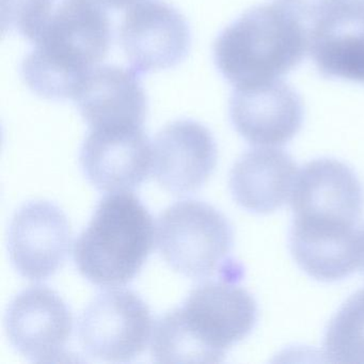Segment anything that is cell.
Masks as SVG:
<instances>
[{
	"label": "cell",
	"mask_w": 364,
	"mask_h": 364,
	"mask_svg": "<svg viewBox=\"0 0 364 364\" xmlns=\"http://www.w3.org/2000/svg\"><path fill=\"white\" fill-rule=\"evenodd\" d=\"M156 242L172 269L201 280L213 276L227 259L233 233L229 221L216 208L187 200L159 215Z\"/></svg>",
	"instance_id": "cell-5"
},
{
	"label": "cell",
	"mask_w": 364,
	"mask_h": 364,
	"mask_svg": "<svg viewBox=\"0 0 364 364\" xmlns=\"http://www.w3.org/2000/svg\"><path fill=\"white\" fill-rule=\"evenodd\" d=\"M120 42L136 73L169 69L187 54L191 35L184 16L171 6L144 1L129 8L120 26Z\"/></svg>",
	"instance_id": "cell-8"
},
{
	"label": "cell",
	"mask_w": 364,
	"mask_h": 364,
	"mask_svg": "<svg viewBox=\"0 0 364 364\" xmlns=\"http://www.w3.org/2000/svg\"><path fill=\"white\" fill-rule=\"evenodd\" d=\"M257 315V304L246 289L227 281L203 283L191 291L183 308L157 321V351L168 363H218L250 333Z\"/></svg>",
	"instance_id": "cell-2"
},
{
	"label": "cell",
	"mask_w": 364,
	"mask_h": 364,
	"mask_svg": "<svg viewBox=\"0 0 364 364\" xmlns=\"http://www.w3.org/2000/svg\"><path fill=\"white\" fill-rule=\"evenodd\" d=\"M72 230L65 213L48 201L25 204L12 219L9 252L24 278L46 280L67 259Z\"/></svg>",
	"instance_id": "cell-9"
},
{
	"label": "cell",
	"mask_w": 364,
	"mask_h": 364,
	"mask_svg": "<svg viewBox=\"0 0 364 364\" xmlns=\"http://www.w3.org/2000/svg\"><path fill=\"white\" fill-rule=\"evenodd\" d=\"M230 112L238 133L262 146L287 144L299 132L304 119L299 95L279 80L236 88Z\"/></svg>",
	"instance_id": "cell-13"
},
{
	"label": "cell",
	"mask_w": 364,
	"mask_h": 364,
	"mask_svg": "<svg viewBox=\"0 0 364 364\" xmlns=\"http://www.w3.org/2000/svg\"><path fill=\"white\" fill-rule=\"evenodd\" d=\"M152 329L148 304L129 289H114L85 309L78 336L85 353L95 359L127 362L146 350Z\"/></svg>",
	"instance_id": "cell-6"
},
{
	"label": "cell",
	"mask_w": 364,
	"mask_h": 364,
	"mask_svg": "<svg viewBox=\"0 0 364 364\" xmlns=\"http://www.w3.org/2000/svg\"><path fill=\"white\" fill-rule=\"evenodd\" d=\"M154 235L152 216L134 193L107 196L74 245L76 266L93 284L122 287L152 252Z\"/></svg>",
	"instance_id": "cell-4"
},
{
	"label": "cell",
	"mask_w": 364,
	"mask_h": 364,
	"mask_svg": "<svg viewBox=\"0 0 364 364\" xmlns=\"http://www.w3.org/2000/svg\"><path fill=\"white\" fill-rule=\"evenodd\" d=\"M103 6L106 7L114 8V9H125V8H131L138 4L148 1V0H97Z\"/></svg>",
	"instance_id": "cell-20"
},
{
	"label": "cell",
	"mask_w": 364,
	"mask_h": 364,
	"mask_svg": "<svg viewBox=\"0 0 364 364\" xmlns=\"http://www.w3.org/2000/svg\"><path fill=\"white\" fill-rule=\"evenodd\" d=\"M296 16L306 20H317L343 0H280Z\"/></svg>",
	"instance_id": "cell-19"
},
{
	"label": "cell",
	"mask_w": 364,
	"mask_h": 364,
	"mask_svg": "<svg viewBox=\"0 0 364 364\" xmlns=\"http://www.w3.org/2000/svg\"><path fill=\"white\" fill-rule=\"evenodd\" d=\"M74 101L90 129L142 127L146 119V93L137 73L114 65L89 72Z\"/></svg>",
	"instance_id": "cell-15"
},
{
	"label": "cell",
	"mask_w": 364,
	"mask_h": 364,
	"mask_svg": "<svg viewBox=\"0 0 364 364\" xmlns=\"http://www.w3.org/2000/svg\"><path fill=\"white\" fill-rule=\"evenodd\" d=\"M291 249L298 265L325 282L341 280L360 267L358 230L294 221Z\"/></svg>",
	"instance_id": "cell-17"
},
{
	"label": "cell",
	"mask_w": 364,
	"mask_h": 364,
	"mask_svg": "<svg viewBox=\"0 0 364 364\" xmlns=\"http://www.w3.org/2000/svg\"><path fill=\"white\" fill-rule=\"evenodd\" d=\"M323 351L333 363L364 364V289L350 296L332 318Z\"/></svg>",
	"instance_id": "cell-18"
},
{
	"label": "cell",
	"mask_w": 364,
	"mask_h": 364,
	"mask_svg": "<svg viewBox=\"0 0 364 364\" xmlns=\"http://www.w3.org/2000/svg\"><path fill=\"white\" fill-rule=\"evenodd\" d=\"M308 37L299 16L280 4L249 10L215 42V60L235 88L276 80L297 67Z\"/></svg>",
	"instance_id": "cell-3"
},
{
	"label": "cell",
	"mask_w": 364,
	"mask_h": 364,
	"mask_svg": "<svg viewBox=\"0 0 364 364\" xmlns=\"http://www.w3.org/2000/svg\"><path fill=\"white\" fill-rule=\"evenodd\" d=\"M361 183L350 168L334 159L306 164L291 195L295 220L355 227L363 210Z\"/></svg>",
	"instance_id": "cell-7"
},
{
	"label": "cell",
	"mask_w": 364,
	"mask_h": 364,
	"mask_svg": "<svg viewBox=\"0 0 364 364\" xmlns=\"http://www.w3.org/2000/svg\"><path fill=\"white\" fill-rule=\"evenodd\" d=\"M358 242H359L360 267L364 270V225L358 230Z\"/></svg>",
	"instance_id": "cell-21"
},
{
	"label": "cell",
	"mask_w": 364,
	"mask_h": 364,
	"mask_svg": "<svg viewBox=\"0 0 364 364\" xmlns=\"http://www.w3.org/2000/svg\"><path fill=\"white\" fill-rule=\"evenodd\" d=\"M6 330L10 342L22 355L48 363L63 357L73 330V317L56 291L31 287L10 304Z\"/></svg>",
	"instance_id": "cell-10"
},
{
	"label": "cell",
	"mask_w": 364,
	"mask_h": 364,
	"mask_svg": "<svg viewBox=\"0 0 364 364\" xmlns=\"http://www.w3.org/2000/svg\"><path fill=\"white\" fill-rule=\"evenodd\" d=\"M153 153L142 127L90 129L80 163L90 182L106 193L139 186L152 168Z\"/></svg>",
	"instance_id": "cell-11"
},
{
	"label": "cell",
	"mask_w": 364,
	"mask_h": 364,
	"mask_svg": "<svg viewBox=\"0 0 364 364\" xmlns=\"http://www.w3.org/2000/svg\"><path fill=\"white\" fill-rule=\"evenodd\" d=\"M18 26L36 46L23 80L44 99L74 100L110 48L109 18L97 0H21Z\"/></svg>",
	"instance_id": "cell-1"
},
{
	"label": "cell",
	"mask_w": 364,
	"mask_h": 364,
	"mask_svg": "<svg viewBox=\"0 0 364 364\" xmlns=\"http://www.w3.org/2000/svg\"><path fill=\"white\" fill-rule=\"evenodd\" d=\"M296 178L297 166L289 154L279 149H255L234 165L230 187L242 208L266 214L289 200Z\"/></svg>",
	"instance_id": "cell-16"
},
{
	"label": "cell",
	"mask_w": 364,
	"mask_h": 364,
	"mask_svg": "<svg viewBox=\"0 0 364 364\" xmlns=\"http://www.w3.org/2000/svg\"><path fill=\"white\" fill-rule=\"evenodd\" d=\"M309 46L323 76L364 84V0H343L317 18Z\"/></svg>",
	"instance_id": "cell-14"
},
{
	"label": "cell",
	"mask_w": 364,
	"mask_h": 364,
	"mask_svg": "<svg viewBox=\"0 0 364 364\" xmlns=\"http://www.w3.org/2000/svg\"><path fill=\"white\" fill-rule=\"evenodd\" d=\"M152 168L157 183L168 193L186 195L208 182L217 165L212 134L193 121L166 125L155 137Z\"/></svg>",
	"instance_id": "cell-12"
}]
</instances>
